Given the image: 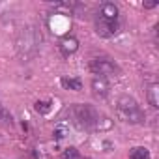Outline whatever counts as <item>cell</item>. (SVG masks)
<instances>
[{"mask_svg": "<svg viewBox=\"0 0 159 159\" xmlns=\"http://www.w3.org/2000/svg\"><path fill=\"white\" fill-rule=\"evenodd\" d=\"M96 32L101 38H111V36H114L118 32V23L116 21L103 19V17H98L96 19Z\"/></svg>", "mask_w": 159, "mask_h": 159, "instance_id": "cell-4", "label": "cell"}, {"mask_svg": "<svg viewBox=\"0 0 159 159\" xmlns=\"http://www.w3.org/2000/svg\"><path fill=\"white\" fill-rule=\"evenodd\" d=\"M0 120L2 122H6V124H11V116L4 111V107H0Z\"/></svg>", "mask_w": 159, "mask_h": 159, "instance_id": "cell-13", "label": "cell"}, {"mask_svg": "<svg viewBox=\"0 0 159 159\" xmlns=\"http://www.w3.org/2000/svg\"><path fill=\"white\" fill-rule=\"evenodd\" d=\"M129 155H131V159H150V152H148L146 148H142V146L133 148Z\"/></svg>", "mask_w": 159, "mask_h": 159, "instance_id": "cell-10", "label": "cell"}, {"mask_svg": "<svg viewBox=\"0 0 159 159\" xmlns=\"http://www.w3.org/2000/svg\"><path fill=\"white\" fill-rule=\"evenodd\" d=\"M157 94H159V84H152L150 90H148V101H150V105H152L153 109L159 107V98H157Z\"/></svg>", "mask_w": 159, "mask_h": 159, "instance_id": "cell-9", "label": "cell"}, {"mask_svg": "<svg viewBox=\"0 0 159 159\" xmlns=\"http://www.w3.org/2000/svg\"><path fill=\"white\" fill-rule=\"evenodd\" d=\"M49 109H51L49 103H43V101H38V103H36V111H38V112H49Z\"/></svg>", "mask_w": 159, "mask_h": 159, "instance_id": "cell-12", "label": "cell"}, {"mask_svg": "<svg viewBox=\"0 0 159 159\" xmlns=\"http://www.w3.org/2000/svg\"><path fill=\"white\" fill-rule=\"evenodd\" d=\"M92 90H94V96L107 98V94H109V81H107L105 77L94 75V79H92Z\"/></svg>", "mask_w": 159, "mask_h": 159, "instance_id": "cell-5", "label": "cell"}, {"mask_svg": "<svg viewBox=\"0 0 159 159\" xmlns=\"http://www.w3.org/2000/svg\"><path fill=\"white\" fill-rule=\"evenodd\" d=\"M118 114L124 122H129V124H142L144 122V112L140 111L139 103L129 96H122L118 99Z\"/></svg>", "mask_w": 159, "mask_h": 159, "instance_id": "cell-1", "label": "cell"}, {"mask_svg": "<svg viewBox=\"0 0 159 159\" xmlns=\"http://www.w3.org/2000/svg\"><path fill=\"white\" fill-rule=\"evenodd\" d=\"M71 118L77 124L79 129H92L98 124V112L90 105H73L71 107Z\"/></svg>", "mask_w": 159, "mask_h": 159, "instance_id": "cell-2", "label": "cell"}, {"mask_svg": "<svg viewBox=\"0 0 159 159\" xmlns=\"http://www.w3.org/2000/svg\"><path fill=\"white\" fill-rule=\"evenodd\" d=\"M90 71L98 77H111L116 73V66L111 62V60H105V58H94L90 62Z\"/></svg>", "mask_w": 159, "mask_h": 159, "instance_id": "cell-3", "label": "cell"}, {"mask_svg": "<svg viewBox=\"0 0 159 159\" xmlns=\"http://www.w3.org/2000/svg\"><path fill=\"white\" fill-rule=\"evenodd\" d=\"M77 49H79V39H77V38H73V36H64V38L60 39V51H62L64 56L73 54Z\"/></svg>", "mask_w": 159, "mask_h": 159, "instance_id": "cell-6", "label": "cell"}, {"mask_svg": "<svg viewBox=\"0 0 159 159\" xmlns=\"http://www.w3.org/2000/svg\"><path fill=\"white\" fill-rule=\"evenodd\" d=\"M62 86L79 92V90L83 88V83H81V79H67V77H64V79H62Z\"/></svg>", "mask_w": 159, "mask_h": 159, "instance_id": "cell-8", "label": "cell"}, {"mask_svg": "<svg viewBox=\"0 0 159 159\" xmlns=\"http://www.w3.org/2000/svg\"><path fill=\"white\" fill-rule=\"evenodd\" d=\"M157 2H144V8H155Z\"/></svg>", "mask_w": 159, "mask_h": 159, "instance_id": "cell-14", "label": "cell"}, {"mask_svg": "<svg viewBox=\"0 0 159 159\" xmlns=\"http://www.w3.org/2000/svg\"><path fill=\"white\" fill-rule=\"evenodd\" d=\"M64 157H66V159H79V153H77L75 148H67V150L64 152Z\"/></svg>", "mask_w": 159, "mask_h": 159, "instance_id": "cell-11", "label": "cell"}, {"mask_svg": "<svg viewBox=\"0 0 159 159\" xmlns=\"http://www.w3.org/2000/svg\"><path fill=\"white\" fill-rule=\"evenodd\" d=\"M99 17L109 19V21H118V8H116L114 4L107 2V4L101 6V13H99Z\"/></svg>", "mask_w": 159, "mask_h": 159, "instance_id": "cell-7", "label": "cell"}]
</instances>
